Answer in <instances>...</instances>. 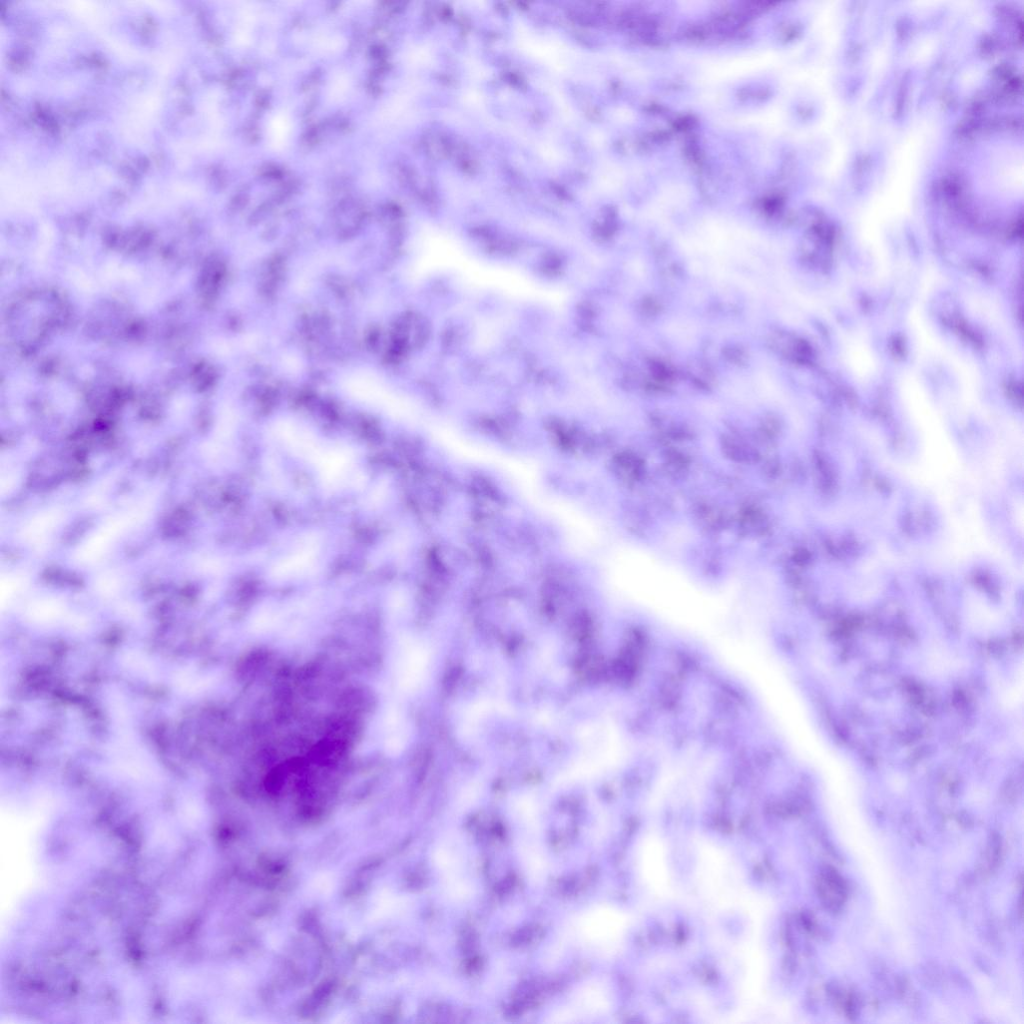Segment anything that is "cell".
<instances>
[{
  "label": "cell",
  "instance_id": "7a4b0ae2",
  "mask_svg": "<svg viewBox=\"0 0 1024 1024\" xmlns=\"http://www.w3.org/2000/svg\"><path fill=\"white\" fill-rule=\"evenodd\" d=\"M898 390L922 445L918 477L935 494L949 528L959 527L980 512L965 494V484L970 479L956 447L926 388L913 372L906 371L900 376Z\"/></svg>",
  "mask_w": 1024,
  "mask_h": 1024
},
{
  "label": "cell",
  "instance_id": "6da1fadb",
  "mask_svg": "<svg viewBox=\"0 0 1024 1024\" xmlns=\"http://www.w3.org/2000/svg\"><path fill=\"white\" fill-rule=\"evenodd\" d=\"M935 135V123L923 118L909 129L895 148L882 184L863 208L858 241L869 255L874 282L885 283L891 274V252L886 233L910 215L915 191Z\"/></svg>",
  "mask_w": 1024,
  "mask_h": 1024
},
{
  "label": "cell",
  "instance_id": "8992f818",
  "mask_svg": "<svg viewBox=\"0 0 1024 1024\" xmlns=\"http://www.w3.org/2000/svg\"><path fill=\"white\" fill-rule=\"evenodd\" d=\"M49 3L62 7L65 11L78 18L91 31L97 33L113 52L121 46L122 42L119 39L109 35L107 26L112 16V10L103 3L94 1H60Z\"/></svg>",
  "mask_w": 1024,
  "mask_h": 1024
},
{
  "label": "cell",
  "instance_id": "277c9868",
  "mask_svg": "<svg viewBox=\"0 0 1024 1024\" xmlns=\"http://www.w3.org/2000/svg\"><path fill=\"white\" fill-rule=\"evenodd\" d=\"M157 80L151 87L138 94L121 116L120 134L129 144H146L158 120L164 97L162 82L166 77L159 75Z\"/></svg>",
  "mask_w": 1024,
  "mask_h": 1024
},
{
  "label": "cell",
  "instance_id": "5b68a950",
  "mask_svg": "<svg viewBox=\"0 0 1024 1024\" xmlns=\"http://www.w3.org/2000/svg\"><path fill=\"white\" fill-rule=\"evenodd\" d=\"M840 354L843 364L859 384L869 383L879 370V361L864 330L840 333Z\"/></svg>",
  "mask_w": 1024,
  "mask_h": 1024
},
{
  "label": "cell",
  "instance_id": "3957f363",
  "mask_svg": "<svg viewBox=\"0 0 1024 1024\" xmlns=\"http://www.w3.org/2000/svg\"><path fill=\"white\" fill-rule=\"evenodd\" d=\"M907 323L919 355L941 361L952 372L959 387L963 409L987 418L991 417L981 401V377L975 363L955 350L937 333L926 317L922 302L911 307Z\"/></svg>",
  "mask_w": 1024,
  "mask_h": 1024
}]
</instances>
